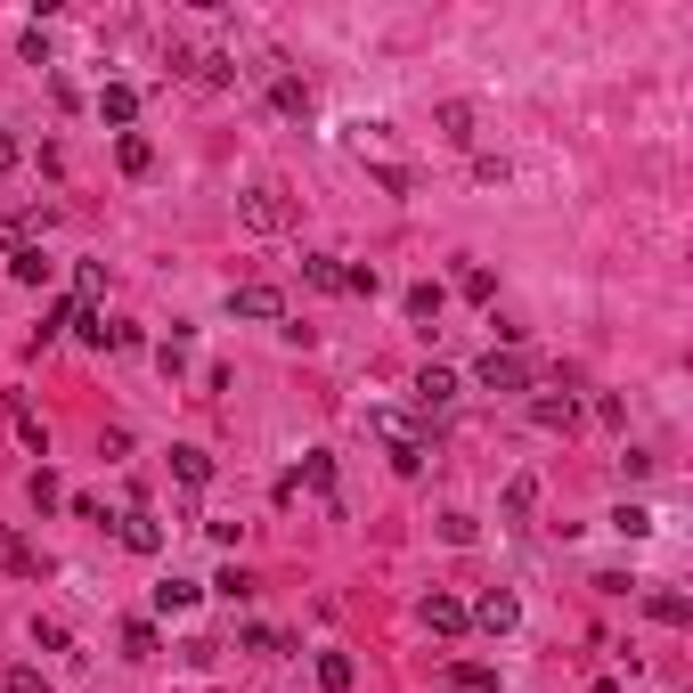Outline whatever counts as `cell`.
<instances>
[{
  "label": "cell",
  "mask_w": 693,
  "mask_h": 693,
  "mask_svg": "<svg viewBox=\"0 0 693 693\" xmlns=\"http://www.w3.org/2000/svg\"><path fill=\"white\" fill-rule=\"evenodd\" d=\"M473 384L481 392H531V360L507 351V343H490V351H481V367H473Z\"/></svg>",
  "instance_id": "cell-1"
},
{
  "label": "cell",
  "mask_w": 693,
  "mask_h": 693,
  "mask_svg": "<svg viewBox=\"0 0 693 693\" xmlns=\"http://www.w3.org/2000/svg\"><path fill=\"white\" fill-rule=\"evenodd\" d=\"M237 221L254 228V237H278V228H286L294 213H286V196H278V188H245V196H237Z\"/></svg>",
  "instance_id": "cell-2"
},
{
  "label": "cell",
  "mask_w": 693,
  "mask_h": 693,
  "mask_svg": "<svg viewBox=\"0 0 693 693\" xmlns=\"http://www.w3.org/2000/svg\"><path fill=\"white\" fill-rule=\"evenodd\" d=\"M228 319H262V327H278V319H286V294L254 278V286H237V294H228Z\"/></svg>",
  "instance_id": "cell-3"
},
{
  "label": "cell",
  "mask_w": 693,
  "mask_h": 693,
  "mask_svg": "<svg viewBox=\"0 0 693 693\" xmlns=\"http://www.w3.org/2000/svg\"><path fill=\"white\" fill-rule=\"evenodd\" d=\"M115 539H122V547H131V555H163V522H156V514H147V507H122V522H115Z\"/></svg>",
  "instance_id": "cell-4"
},
{
  "label": "cell",
  "mask_w": 693,
  "mask_h": 693,
  "mask_svg": "<svg viewBox=\"0 0 693 693\" xmlns=\"http://www.w3.org/2000/svg\"><path fill=\"white\" fill-rule=\"evenodd\" d=\"M408 392H416V416H440V408L457 401V375H449V367H416Z\"/></svg>",
  "instance_id": "cell-5"
},
{
  "label": "cell",
  "mask_w": 693,
  "mask_h": 693,
  "mask_svg": "<svg viewBox=\"0 0 693 693\" xmlns=\"http://www.w3.org/2000/svg\"><path fill=\"white\" fill-rule=\"evenodd\" d=\"M473 628H490V637H514V620H522V604L507 596V587H490V596H481L473 604V612H466Z\"/></svg>",
  "instance_id": "cell-6"
},
{
  "label": "cell",
  "mask_w": 693,
  "mask_h": 693,
  "mask_svg": "<svg viewBox=\"0 0 693 693\" xmlns=\"http://www.w3.org/2000/svg\"><path fill=\"white\" fill-rule=\"evenodd\" d=\"M433 122H440V139H449V147H473V139H481V131H473V122H481V115H473V98H449V107H440Z\"/></svg>",
  "instance_id": "cell-7"
},
{
  "label": "cell",
  "mask_w": 693,
  "mask_h": 693,
  "mask_svg": "<svg viewBox=\"0 0 693 693\" xmlns=\"http://www.w3.org/2000/svg\"><path fill=\"white\" fill-rule=\"evenodd\" d=\"M416 612H425V628H433V637H457V628H466V604H457V596H440V587H433L425 604H416Z\"/></svg>",
  "instance_id": "cell-8"
},
{
  "label": "cell",
  "mask_w": 693,
  "mask_h": 693,
  "mask_svg": "<svg viewBox=\"0 0 693 693\" xmlns=\"http://www.w3.org/2000/svg\"><path fill=\"white\" fill-rule=\"evenodd\" d=\"M531 416H539L547 433H572V425H579V401H572V392H539V401H531Z\"/></svg>",
  "instance_id": "cell-9"
},
{
  "label": "cell",
  "mask_w": 693,
  "mask_h": 693,
  "mask_svg": "<svg viewBox=\"0 0 693 693\" xmlns=\"http://www.w3.org/2000/svg\"><path fill=\"white\" fill-rule=\"evenodd\" d=\"M269 107L302 122V115H310V82H302V74H278V82H269Z\"/></svg>",
  "instance_id": "cell-10"
},
{
  "label": "cell",
  "mask_w": 693,
  "mask_h": 693,
  "mask_svg": "<svg viewBox=\"0 0 693 693\" xmlns=\"http://www.w3.org/2000/svg\"><path fill=\"white\" fill-rule=\"evenodd\" d=\"M172 473L188 481V490H204V481H213V457H204L196 440H180V449H172Z\"/></svg>",
  "instance_id": "cell-11"
},
{
  "label": "cell",
  "mask_w": 693,
  "mask_h": 693,
  "mask_svg": "<svg viewBox=\"0 0 693 693\" xmlns=\"http://www.w3.org/2000/svg\"><path fill=\"white\" fill-rule=\"evenodd\" d=\"M9 278L17 286H41V278H50V254H41V245H9Z\"/></svg>",
  "instance_id": "cell-12"
},
{
  "label": "cell",
  "mask_w": 693,
  "mask_h": 693,
  "mask_svg": "<svg viewBox=\"0 0 693 693\" xmlns=\"http://www.w3.org/2000/svg\"><path fill=\"white\" fill-rule=\"evenodd\" d=\"M644 612H653L661 628H685V620H693V604L678 596V587H653V596H644Z\"/></svg>",
  "instance_id": "cell-13"
},
{
  "label": "cell",
  "mask_w": 693,
  "mask_h": 693,
  "mask_svg": "<svg viewBox=\"0 0 693 693\" xmlns=\"http://www.w3.org/2000/svg\"><path fill=\"white\" fill-rule=\"evenodd\" d=\"M294 481H310V490H319L327 507H334V449H310V457H302V473H294Z\"/></svg>",
  "instance_id": "cell-14"
},
{
  "label": "cell",
  "mask_w": 693,
  "mask_h": 693,
  "mask_svg": "<svg viewBox=\"0 0 693 693\" xmlns=\"http://www.w3.org/2000/svg\"><path fill=\"white\" fill-rule=\"evenodd\" d=\"M319 685L327 693H351V685H360V661H351V653H319Z\"/></svg>",
  "instance_id": "cell-15"
},
{
  "label": "cell",
  "mask_w": 693,
  "mask_h": 693,
  "mask_svg": "<svg viewBox=\"0 0 693 693\" xmlns=\"http://www.w3.org/2000/svg\"><path fill=\"white\" fill-rule=\"evenodd\" d=\"M0 563H9V572H17V579H33V572H41V555H33V547H25V539H17V531H9V522H0Z\"/></svg>",
  "instance_id": "cell-16"
},
{
  "label": "cell",
  "mask_w": 693,
  "mask_h": 693,
  "mask_svg": "<svg viewBox=\"0 0 693 693\" xmlns=\"http://www.w3.org/2000/svg\"><path fill=\"white\" fill-rule=\"evenodd\" d=\"M98 115H107V122H131V115H139V90H122V82H107V90H98Z\"/></svg>",
  "instance_id": "cell-17"
},
{
  "label": "cell",
  "mask_w": 693,
  "mask_h": 693,
  "mask_svg": "<svg viewBox=\"0 0 693 693\" xmlns=\"http://www.w3.org/2000/svg\"><path fill=\"white\" fill-rule=\"evenodd\" d=\"M122 661H156V628L147 620H122Z\"/></svg>",
  "instance_id": "cell-18"
},
{
  "label": "cell",
  "mask_w": 693,
  "mask_h": 693,
  "mask_svg": "<svg viewBox=\"0 0 693 693\" xmlns=\"http://www.w3.org/2000/svg\"><path fill=\"white\" fill-rule=\"evenodd\" d=\"M196 596H204L196 579H163V587H156V612H188V604H196Z\"/></svg>",
  "instance_id": "cell-19"
},
{
  "label": "cell",
  "mask_w": 693,
  "mask_h": 693,
  "mask_svg": "<svg viewBox=\"0 0 693 693\" xmlns=\"http://www.w3.org/2000/svg\"><path fill=\"white\" fill-rule=\"evenodd\" d=\"M25 498H33V507H41V514H50V507H66V490H57V473H50V466H33V481H25Z\"/></svg>",
  "instance_id": "cell-20"
},
{
  "label": "cell",
  "mask_w": 693,
  "mask_h": 693,
  "mask_svg": "<svg viewBox=\"0 0 693 693\" xmlns=\"http://www.w3.org/2000/svg\"><path fill=\"white\" fill-rule=\"evenodd\" d=\"M115 163H122V172H147V163H156V147H147L139 131H122V139H115Z\"/></svg>",
  "instance_id": "cell-21"
},
{
  "label": "cell",
  "mask_w": 693,
  "mask_h": 693,
  "mask_svg": "<svg viewBox=\"0 0 693 693\" xmlns=\"http://www.w3.org/2000/svg\"><path fill=\"white\" fill-rule=\"evenodd\" d=\"M302 278H310V286H327V294H343V262H334V254H310V262H302Z\"/></svg>",
  "instance_id": "cell-22"
},
{
  "label": "cell",
  "mask_w": 693,
  "mask_h": 693,
  "mask_svg": "<svg viewBox=\"0 0 693 693\" xmlns=\"http://www.w3.org/2000/svg\"><path fill=\"white\" fill-rule=\"evenodd\" d=\"M440 302H449V294H440V286H408V319H440Z\"/></svg>",
  "instance_id": "cell-23"
},
{
  "label": "cell",
  "mask_w": 693,
  "mask_h": 693,
  "mask_svg": "<svg viewBox=\"0 0 693 693\" xmlns=\"http://www.w3.org/2000/svg\"><path fill=\"white\" fill-rule=\"evenodd\" d=\"M196 82H213V90H228V82H237V57H221V50H213V57H196Z\"/></svg>",
  "instance_id": "cell-24"
},
{
  "label": "cell",
  "mask_w": 693,
  "mask_h": 693,
  "mask_svg": "<svg viewBox=\"0 0 693 693\" xmlns=\"http://www.w3.org/2000/svg\"><path fill=\"white\" fill-rule=\"evenodd\" d=\"M9 416H17V433H25V449H33V457H50V425H41V416H25L17 401H9Z\"/></svg>",
  "instance_id": "cell-25"
},
{
  "label": "cell",
  "mask_w": 693,
  "mask_h": 693,
  "mask_svg": "<svg viewBox=\"0 0 693 693\" xmlns=\"http://www.w3.org/2000/svg\"><path fill=\"white\" fill-rule=\"evenodd\" d=\"M449 678H457V685H466V693H498V669H481V661H457V669H449Z\"/></svg>",
  "instance_id": "cell-26"
},
{
  "label": "cell",
  "mask_w": 693,
  "mask_h": 693,
  "mask_svg": "<svg viewBox=\"0 0 693 693\" xmlns=\"http://www.w3.org/2000/svg\"><path fill=\"white\" fill-rule=\"evenodd\" d=\"M98 286H107V262H82L74 269V302H98Z\"/></svg>",
  "instance_id": "cell-27"
},
{
  "label": "cell",
  "mask_w": 693,
  "mask_h": 693,
  "mask_svg": "<svg viewBox=\"0 0 693 693\" xmlns=\"http://www.w3.org/2000/svg\"><path fill=\"white\" fill-rule=\"evenodd\" d=\"M531 507H539V481L514 473V481H507V514H531Z\"/></svg>",
  "instance_id": "cell-28"
},
{
  "label": "cell",
  "mask_w": 693,
  "mask_h": 693,
  "mask_svg": "<svg viewBox=\"0 0 693 693\" xmlns=\"http://www.w3.org/2000/svg\"><path fill=\"white\" fill-rule=\"evenodd\" d=\"M612 531H620V539H653V514H644V507H620Z\"/></svg>",
  "instance_id": "cell-29"
},
{
  "label": "cell",
  "mask_w": 693,
  "mask_h": 693,
  "mask_svg": "<svg viewBox=\"0 0 693 693\" xmlns=\"http://www.w3.org/2000/svg\"><path fill=\"white\" fill-rule=\"evenodd\" d=\"M343 294H367V302H375V294H384V278H375L367 262H351V269H343Z\"/></svg>",
  "instance_id": "cell-30"
},
{
  "label": "cell",
  "mask_w": 693,
  "mask_h": 693,
  "mask_svg": "<svg viewBox=\"0 0 693 693\" xmlns=\"http://www.w3.org/2000/svg\"><path fill=\"white\" fill-rule=\"evenodd\" d=\"M457 286H466L473 302H490V294H498V278H490V269H481V262H466V278H457Z\"/></svg>",
  "instance_id": "cell-31"
},
{
  "label": "cell",
  "mask_w": 693,
  "mask_h": 693,
  "mask_svg": "<svg viewBox=\"0 0 693 693\" xmlns=\"http://www.w3.org/2000/svg\"><path fill=\"white\" fill-rule=\"evenodd\" d=\"M440 539H449V547H473V514H440Z\"/></svg>",
  "instance_id": "cell-32"
},
{
  "label": "cell",
  "mask_w": 693,
  "mask_h": 693,
  "mask_svg": "<svg viewBox=\"0 0 693 693\" xmlns=\"http://www.w3.org/2000/svg\"><path fill=\"white\" fill-rule=\"evenodd\" d=\"M213 587H221V596H228V604H245V596H254V579H245V572H237V563H228V572H221Z\"/></svg>",
  "instance_id": "cell-33"
},
{
  "label": "cell",
  "mask_w": 693,
  "mask_h": 693,
  "mask_svg": "<svg viewBox=\"0 0 693 693\" xmlns=\"http://www.w3.org/2000/svg\"><path fill=\"white\" fill-rule=\"evenodd\" d=\"M9 693H50V678H41V669H25V661H17V669H9Z\"/></svg>",
  "instance_id": "cell-34"
},
{
  "label": "cell",
  "mask_w": 693,
  "mask_h": 693,
  "mask_svg": "<svg viewBox=\"0 0 693 693\" xmlns=\"http://www.w3.org/2000/svg\"><path fill=\"white\" fill-rule=\"evenodd\" d=\"M17 156H25V147H17V131H0V172H17Z\"/></svg>",
  "instance_id": "cell-35"
}]
</instances>
